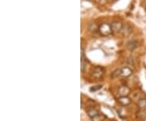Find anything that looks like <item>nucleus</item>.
<instances>
[{
	"label": "nucleus",
	"instance_id": "nucleus-1",
	"mask_svg": "<svg viewBox=\"0 0 146 121\" xmlns=\"http://www.w3.org/2000/svg\"><path fill=\"white\" fill-rule=\"evenodd\" d=\"M98 32L102 36H109L113 32L111 29V25L108 23H102L99 25L98 28Z\"/></svg>",
	"mask_w": 146,
	"mask_h": 121
},
{
	"label": "nucleus",
	"instance_id": "nucleus-2",
	"mask_svg": "<svg viewBox=\"0 0 146 121\" xmlns=\"http://www.w3.org/2000/svg\"><path fill=\"white\" fill-rule=\"evenodd\" d=\"M87 114L93 121H102L99 112L94 108H90L87 110Z\"/></svg>",
	"mask_w": 146,
	"mask_h": 121
},
{
	"label": "nucleus",
	"instance_id": "nucleus-3",
	"mask_svg": "<svg viewBox=\"0 0 146 121\" xmlns=\"http://www.w3.org/2000/svg\"><path fill=\"white\" fill-rule=\"evenodd\" d=\"M133 73V71L132 69L130 67H127L125 66L122 68L119 69V75L120 76L123 77V78H127V77H130L131 76Z\"/></svg>",
	"mask_w": 146,
	"mask_h": 121
},
{
	"label": "nucleus",
	"instance_id": "nucleus-4",
	"mask_svg": "<svg viewBox=\"0 0 146 121\" xmlns=\"http://www.w3.org/2000/svg\"><path fill=\"white\" fill-rule=\"evenodd\" d=\"M91 74H92V76L95 79H100L102 77V76L104 74V70L100 67H96L93 69Z\"/></svg>",
	"mask_w": 146,
	"mask_h": 121
},
{
	"label": "nucleus",
	"instance_id": "nucleus-5",
	"mask_svg": "<svg viewBox=\"0 0 146 121\" xmlns=\"http://www.w3.org/2000/svg\"><path fill=\"white\" fill-rule=\"evenodd\" d=\"M110 25H111V29L113 33H119L122 31L123 28V25L120 21H114Z\"/></svg>",
	"mask_w": 146,
	"mask_h": 121
},
{
	"label": "nucleus",
	"instance_id": "nucleus-6",
	"mask_svg": "<svg viewBox=\"0 0 146 121\" xmlns=\"http://www.w3.org/2000/svg\"><path fill=\"white\" fill-rule=\"evenodd\" d=\"M118 102L121 106H126L130 105L131 99L128 96H120L119 98H118Z\"/></svg>",
	"mask_w": 146,
	"mask_h": 121
},
{
	"label": "nucleus",
	"instance_id": "nucleus-7",
	"mask_svg": "<svg viewBox=\"0 0 146 121\" xmlns=\"http://www.w3.org/2000/svg\"><path fill=\"white\" fill-rule=\"evenodd\" d=\"M130 89L127 86H125V85L120 86L119 90H118V93H119V96H127L130 94Z\"/></svg>",
	"mask_w": 146,
	"mask_h": 121
},
{
	"label": "nucleus",
	"instance_id": "nucleus-8",
	"mask_svg": "<svg viewBox=\"0 0 146 121\" xmlns=\"http://www.w3.org/2000/svg\"><path fill=\"white\" fill-rule=\"evenodd\" d=\"M137 47H138V42L136 40H131L127 44V47L130 51H134Z\"/></svg>",
	"mask_w": 146,
	"mask_h": 121
},
{
	"label": "nucleus",
	"instance_id": "nucleus-9",
	"mask_svg": "<svg viewBox=\"0 0 146 121\" xmlns=\"http://www.w3.org/2000/svg\"><path fill=\"white\" fill-rule=\"evenodd\" d=\"M87 65H88V63H87V60L84 57V49L82 48L81 49V63H80V67H81V71L82 72H84L86 70Z\"/></svg>",
	"mask_w": 146,
	"mask_h": 121
},
{
	"label": "nucleus",
	"instance_id": "nucleus-10",
	"mask_svg": "<svg viewBox=\"0 0 146 121\" xmlns=\"http://www.w3.org/2000/svg\"><path fill=\"white\" fill-rule=\"evenodd\" d=\"M138 107L140 108V110H143L145 111L146 110V98H140L139 101H138Z\"/></svg>",
	"mask_w": 146,
	"mask_h": 121
},
{
	"label": "nucleus",
	"instance_id": "nucleus-11",
	"mask_svg": "<svg viewBox=\"0 0 146 121\" xmlns=\"http://www.w3.org/2000/svg\"><path fill=\"white\" fill-rule=\"evenodd\" d=\"M122 31H123V33L124 36H127L131 33V28L130 25H125V27L123 28Z\"/></svg>",
	"mask_w": 146,
	"mask_h": 121
},
{
	"label": "nucleus",
	"instance_id": "nucleus-12",
	"mask_svg": "<svg viewBox=\"0 0 146 121\" xmlns=\"http://www.w3.org/2000/svg\"><path fill=\"white\" fill-rule=\"evenodd\" d=\"M98 28H99V26H98V25H96V23H94V22L89 24V29L91 32H94H94L98 31Z\"/></svg>",
	"mask_w": 146,
	"mask_h": 121
},
{
	"label": "nucleus",
	"instance_id": "nucleus-13",
	"mask_svg": "<svg viewBox=\"0 0 146 121\" xmlns=\"http://www.w3.org/2000/svg\"><path fill=\"white\" fill-rule=\"evenodd\" d=\"M102 88V84H97V85H94V86H92L91 88H90V92H97V91H98L100 90Z\"/></svg>",
	"mask_w": 146,
	"mask_h": 121
},
{
	"label": "nucleus",
	"instance_id": "nucleus-14",
	"mask_svg": "<svg viewBox=\"0 0 146 121\" xmlns=\"http://www.w3.org/2000/svg\"><path fill=\"white\" fill-rule=\"evenodd\" d=\"M97 3L100 4V5H105L106 3H108V0H96Z\"/></svg>",
	"mask_w": 146,
	"mask_h": 121
},
{
	"label": "nucleus",
	"instance_id": "nucleus-15",
	"mask_svg": "<svg viewBox=\"0 0 146 121\" xmlns=\"http://www.w3.org/2000/svg\"><path fill=\"white\" fill-rule=\"evenodd\" d=\"M145 5L146 7V0H145Z\"/></svg>",
	"mask_w": 146,
	"mask_h": 121
},
{
	"label": "nucleus",
	"instance_id": "nucleus-16",
	"mask_svg": "<svg viewBox=\"0 0 146 121\" xmlns=\"http://www.w3.org/2000/svg\"><path fill=\"white\" fill-rule=\"evenodd\" d=\"M113 1H117V0H113Z\"/></svg>",
	"mask_w": 146,
	"mask_h": 121
}]
</instances>
